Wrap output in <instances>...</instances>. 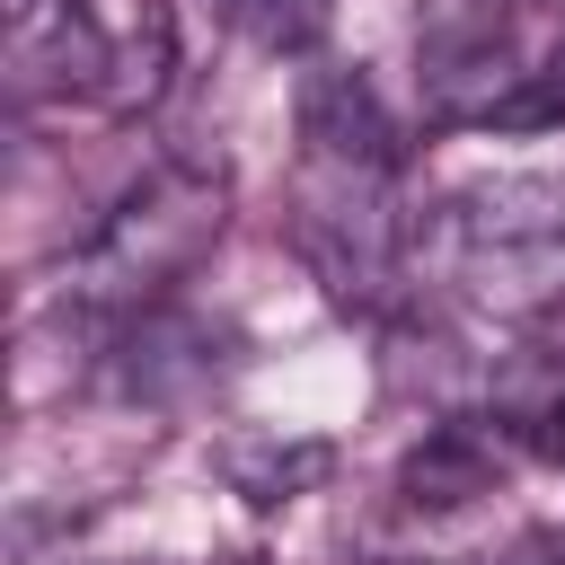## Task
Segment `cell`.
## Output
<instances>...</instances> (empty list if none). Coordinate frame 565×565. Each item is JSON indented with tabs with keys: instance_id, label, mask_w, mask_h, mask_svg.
I'll return each mask as SVG.
<instances>
[{
	"instance_id": "obj_3",
	"label": "cell",
	"mask_w": 565,
	"mask_h": 565,
	"mask_svg": "<svg viewBox=\"0 0 565 565\" xmlns=\"http://www.w3.org/2000/svg\"><path fill=\"white\" fill-rule=\"evenodd\" d=\"M291 247L327 282L335 309H388L415 274V212L397 203V168L300 150L291 168Z\"/></svg>"
},
{
	"instance_id": "obj_1",
	"label": "cell",
	"mask_w": 565,
	"mask_h": 565,
	"mask_svg": "<svg viewBox=\"0 0 565 565\" xmlns=\"http://www.w3.org/2000/svg\"><path fill=\"white\" fill-rule=\"evenodd\" d=\"M415 274L486 327H547L565 309V168H494L415 212Z\"/></svg>"
},
{
	"instance_id": "obj_8",
	"label": "cell",
	"mask_w": 565,
	"mask_h": 565,
	"mask_svg": "<svg viewBox=\"0 0 565 565\" xmlns=\"http://www.w3.org/2000/svg\"><path fill=\"white\" fill-rule=\"evenodd\" d=\"M238 35H256V44H274V53H300L309 35H318V18H327V0H212Z\"/></svg>"
},
{
	"instance_id": "obj_10",
	"label": "cell",
	"mask_w": 565,
	"mask_h": 565,
	"mask_svg": "<svg viewBox=\"0 0 565 565\" xmlns=\"http://www.w3.org/2000/svg\"><path fill=\"white\" fill-rule=\"evenodd\" d=\"M35 9H53V0H0V26H18V18H35Z\"/></svg>"
},
{
	"instance_id": "obj_9",
	"label": "cell",
	"mask_w": 565,
	"mask_h": 565,
	"mask_svg": "<svg viewBox=\"0 0 565 565\" xmlns=\"http://www.w3.org/2000/svg\"><path fill=\"white\" fill-rule=\"evenodd\" d=\"M512 565H565V530H539V539H521V556Z\"/></svg>"
},
{
	"instance_id": "obj_2",
	"label": "cell",
	"mask_w": 565,
	"mask_h": 565,
	"mask_svg": "<svg viewBox=\"0 0 565 565\" xmlns=\"http://www.w3.org/2000/svg\"><path fill=\"white\" fill-rule=\"evenodd\" d=\"M230 230V168L221 159H194V150H168L150 159L115 212L79 238L71 256V318H159L177 282H194V265L221 247Z\"/></svg>"
},
{
	"instance_id": "obj_5",
	"label": "cell",
	"mask_w": 565,
	"mask_h": 565,
	"mask_svg": "<svg viewBox=\"0 0 565 565\" xmlns=\"http://www.w3.org/2000/svg\"><path fill=\"white\" fill-rule=\"evenodd\" d=\"M106 18H115L106 115H150L168 97V71H177V18H168V0H106Z\"/></svg>"
},
{
	"instance_id": "obj_11",
	"label": "cell",
	"mask_w": 565,
	"mask_h": 565,
	"mask_svg": "<svg viewBox=\"0 0 565 565\" xmlns=\"http://www.w3.org/2000/svg\"><path fill=\"white\" fill-rule=\"evenodd\" d=\"M556 424H565V397H556Z\"/></svg>"
},
{
	"instance_id": "obj_4",
	"label": "cell",
	"mask_w": 565,
	"mask_h": 565,
	"mask_svg": "<svg viewBox=\"0 0 565 565\" xmlns=\"http://www.w3.org/2000/svg\"><path fill=\"white\" fill-rule=\"evenodd\" d=\"M300 150H327V159H371V168H397V124L380 106V88L344 62H318L300 79Z\"/></svg>"
},
{
	"instance_id": "obj_7",
	"label": "cell",
	"mask_w": 565,
	"mask_h": 565,
	"mask_svg": "<svg viewBox=\"0 0 565 565\" xmlns=\"http://www.w3.org/2000/svg\"><path fill=\"white\" fill-rule=\"evenodd\" d=\"M327 468H335V450H327V441H282V433H238V441L221 450V477H230L256 512H274V503H291V494H309Z\"/></svg>"
},
{
	"instance_id": "obj_6",
	"label": "cell",
	"mask_w": 565,
	"mask_h": 565,
	"mask_svg": "<svg viewBox=\"0 0 565 565\" xmlns=\"http://www.w3.org/2000/svg\"><path fill=\"white\" fill-rule=\"evenodd\" d=\"M494 450H486V433H468V424H441V433H424V450L397 468V494L415 503V512H450V503H477L486 486H494Z\"/></svg>"
}]
</instances>
